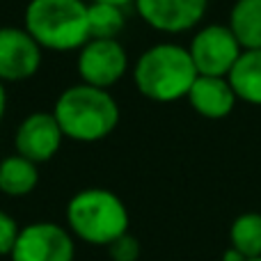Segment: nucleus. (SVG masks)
<instances>
[{"label":"nucleus","instance_id":"3","mask_svg":"<svg viewBox=\"0 0 261 261\" xmlns=\"http://www.w3.org/2000/svg\"><path fill=\"white\" fill-rule=\"evenodd\" d=\"M130 216L119 195L106 188L78 190L67 204V229L73 239L108 248L128 231Z\"/></svg>","mask_w":261,"mask_h":261},{"label":"nucleus","instance_id":"18","mask_svg":"<svg viewBox=\"0 0 261 261\" xmlns=\"http://www.w3.org/2000/svg\"><path fill=\"white\" fill-rule=\"evenodd\" d=\"M18 222L14 220L9 213L0 211V257H9L16 245V239H18Z\"/></svg>","mask_w":261,"mask_h":261},{"label":"nucleus","instance_id":"12","mask_svg":"<svg viewBox=\"0 0 261 261\" xmlns=\"http://www.w3.org/2000/svg\"><path fill=\"white\" fill-rule=\"evenodd\" d=\"M227 81H229L231 90L236 92L239 101H245L250 106H261V48L243 50Z\"/></svg>","mask_w":261,"mask_h":261},{"label":"nucleus","instance_id":"7","mask_svg":"<svg viewBox=\"0 0 261 261\" xmlns=\"http://www.w3.org/2000/svg\"><path fill=\"white\" fill-rule=\"evenodd\" d=\"M128 71V55L119 39H87L78 53L81 83L108 90Z\"/></svg>","mask_w":261,"mask_h":261},{"label":"nucleus","instance_id":"10","mask_svg":"<svg viewBox=\"0 0 261 261\" xmlns=\"http://www.w3.org/2000/svg\"><path fill=\"white\" fill-rule=\"evenodd\" d=\"M64 133L53 113H32L18 124L14 135L16 153L32 163H46L60 151Z\"/></svg>","mask_w":261,"mask_h":261},{"label":"nucleus","instance_id":"22","mask_svg":"<svg viewBox=\"0 0 261 261\" xmlns=\"http://www.w3.org/2000/svg\"><path fill=\"white\" fill-rule=\"evenodd\" d=\"M248 261H261V257H257V259H248Z\"/></svg>","mask_w":261,"mask_h":261},{"label":"nucleus","instance_id":"13","mask_svg":"<svg viewBox=\"0 0 261 261\" xmlns=\"http://www.w3.org/2000/svg\"><path fill=\"white\" fill-rule=\"evenodd\" d=\"M39 184L37 163L14 153L0 161V193L7 197H25Z\"/></svg>","mask_w":261,"mask_h":261},{"label":"nucleus","instance_id":"5","mask_svg":"<svg viewBox=\"0 0 261 261\" xmlns=\"http://www.w3.org/2000/svg\"><path fill=\"white\" fill-rule=\"evenodd\" d=\"M188 53L199 76L227 78L234 64L239 62L243 48L234 37V32L229 30V25L208 23L193 35Z\"/></svg>","mask_w":261,"mask_h":261},{"label":"nucleus","instance_id":"11","mask_svg":"<svg viewBox=\"0 0 261 261\" xmlns=\"http://www.w3.org/2000/svg\"><path fill=\"white\" fill-rule=\"evenodd\" d=\"M188 103L204 119H225L234 113L239 96L229 81L220 76H197L188 92Z\"/></svg>","mask_w":261,"mask_h":261},{"label":"nucleus","instance_id":"17","mask_svg":"<svg viewBox=\"0 0 261 261\" xmlns=\"http://www.w3.org/2000/svg\"><path fill=\"white\" fill-rule=\"evenodd\" d=\"M108 254L113 261H138L140 259V241L133 234H122L108 245Z\"/></svg>","mask_w":261,"mask_h":261},{"label":"nucleus","instance_id":"9","mask_svg":"<svg viewBox=\"0 0 261 261\" xmlns=\"http://www.w3.org/2000/svg\"><path fill=\"white\" fill-rule=\"evenodd\" d=\"M41 50L25 28H0V81L21 83L32 78L41 67Z\"/></svg>","mask_w":261,"mask_h":261},{"label":"nucleus","instance_id":"14","mask_svg":"<svg viewBox=\"0 0 261 261\" xmlns=\"http://www.w3.org/2000/svg\"><path fill=\"white\" fill-rule=\"evenodd\" d=\"M227 25L243 50L261 48V0H236Z\"/></svg>","mask_w":261,"mask_h":261},{"label":"nucleus","instance_id":"6","mask_svg":"<svg viewBox=\"0 0 261 261\" xmlns=\"http://www.w3.org/2000/svg\"><path fill=\"white\" fill-rule=\"evenodd\" d=\"M12 261H73L76 239L67 227L58 222H32L21 227Z\"/></svg>","mask_w":261,"mask_h":261},{"label":"nucleus","instance_id":"19","mask_svg":"<svg viewBox=\"0 0 261 261\" xmlns=\"http://www.w3.org/2000/svg\"><path fill=\"white\" fill-rule=\"evenodd\" d=\"M222 261H248V259H245L236 248H231V245H229V248L222 252Z\"/></svg>","mask_w":261,"mask_h":261},{"label":"nucleus","instance_id":"8","mask_svg":"<svg viewBox=\"0 0 261 261\" xmlns=\"http://www.w3.org/2000/svg\"><path fill=\"white\" fill-rule=\"evenodd\" d=\"M133 5L149 28L167 35L195 30L208 9V0H135Z\"/></svg>","mask_w":261,"mask_h":261},{"label":"nucleus","instance_id":"20","mask_svg":"<svg viewBox=\"0 0 261 261\" xmlns=\"http://www.w3.org/2000/svg\"><path fill=\"white\" fill-rule=\"evenodd\" d=\"M5 110H7V94H5V85H3V81H0V122H3V117H5Z\"/></svg>","mask_w":261,"mask_h":261},{"label":"nucleus","instance_id":"4","mask_svg":"<svg viewBox=\"0 0 261 261\" xmlns=\"http://www.w3.org/2000/svg\"><path fill=\"white\" fill-rule=\"evenodd\" d=\"M30 37L48 50H81L90 39L85 0H30L25 7Z\"/></svg>","mask_w":261,"mask_h":261},{"label":"nucleus","instance_id":"2","mask_svg":"<svg viewBox=\"0 0 261 261\" xmlns=\"http://www.w3.org/2000/svg\"><path fill=\"white\" fill-rule=\"evenodd\" d=\"M53 115L64 138L76 142H99L119 124V106L108 90L85 83L71 85L58 96Z\"/></svg>","mask_w":261,"mask_h":261},{"label":"nucleus","instance_id":"21","mask_svg":"<svg viewBox=\"0 0 261 261\" xmlns=\"http://www.w3.org/2000/svg\"><path fill=\"white\" fill-rule=\"evenodd\" d=\"M90 3H108V5H117V7H126L128 3H135V0H90Z\"/></svg>","mask_w":261,"mask_h":261},{"label":"nucleus","instance_id":"1","mask_svg":"<svg viewBox=\"0 0 261 261\" xmlns=\"http://www.w3.org/2000/svg\"><path fill=\"white\" fill-rule=\"evenodd\" d=\"M197 76L188 48L172 41L149 46L133 67V83L138 92L156 103L186 99Z\"/></svg>","mask_w":261,"mask_h":261},{"label":"nucleus","instance_id":"16","mask_svg":"<svg viewBox=\"0 0 261 261\" xmlns=\"http://www.w3.org/2000/svg\"><path fill=\"white\" fill-rule=\"evenodd\" d=\"M126 25L124 7L108 3H87L90 39H117Z\"/></svg>","mask_w":261,"mask_h":261},{"label":"nucleus","instance_id":"15","mask_svg":"<svg viewBox=\"0 0 261 261\" xmlns=\"http://www.w3.org/2000/svg\"><path fill=\"white\" fill-rule=\"evenodd\" d=\"M229 245L245 259L261 257V213L245 211L234 218L229 227Z\"/></svg>","mask_w":261,"mask_h":261}]
</instances>
